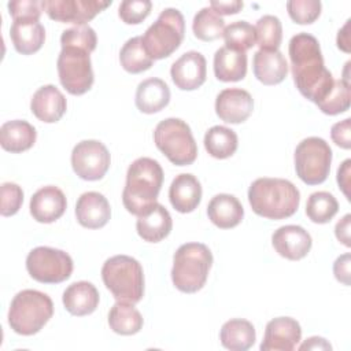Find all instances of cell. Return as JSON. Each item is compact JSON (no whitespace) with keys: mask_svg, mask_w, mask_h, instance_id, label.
I'll return each instance as SVG.
<instances>
[{"mask_svg":"<svg viewBox=\"0 0 351 351\" xmlns=\"http://www.w3.org/2000/svg\"><path fill=\"white\" fill-rule=\"evenodd\" d=\"M185 34V21L177 8H165L158 19L145 30L143 45L145 52L154 59L170 56L182 43Z\"/></svg>","mask_w":351,"mask_h":351,"instance_id":"obj_8","label":"cell"},{"mask_svg":"<svg viewBox=\"0 0 351 351\" xmlns=\"http://www.w3.org/2000/svg\"><path fill=\"white\" fill-rule=\"evenodd\" d=\"M26 269L30 277L43 284H59L73 273L71 256L58 248L36 247L26 258Z\"/></svg>","mask_w":351,"mask_h":351,"instance_id":"obj_11","label":"cell"},{"mask_svg":"<svg viewBox=\"0 0 351 351\" xmlns=\"http://www.w3.org/2000/svg\"><path fill=\"white\" fill-rule=\"evenodd\" d=\"M173 228L170 213L160 203H155L137 217L136 229L138 236L148 243H159L169 236Z\"/></svg>","mask_w":351,"mask_h":351,"instance_id":"obj_21","label":"cell"},{"mask_svg":"<svg viewBox=\"0 0 351 351\" xmlns=\"http://www.w3.org/2000/svg\"><path fill=\"white\" fill-rule=\"evenodd\" d=\"M111 156L107 147L97 140H82L71 152L74 173L85 181H97L110 169Z\"/></svg>","mask_w":351,"mask_h":351,"instance_id":"obj_12","label":"cell"},{"mask_svg":"<svg viewBox=\"0 0 351 351\" xmlns=\"http://www.w3.org/2000/svg\"><path fill=\"white\" fill-rule=\"evenodd\" d=\"M350 165L351 160L346 159L341 166L337 170V182L339 186L341 188L343 193L347 196V199H350V193H348V186H350Z\"/></svg>","mask_w":351,"mask_h":351,"instance_id":"obj_48","label":"cell"},{"mask_svg":"<svg viewBox=\"0 0 351 351\" xmlns=\"http://www.w3.org/2000/svg\"><path fill=\"white\" fill-rule=\"evenodd\" d=\"M41 5L53 21L86 25V22L111 5V0H43Z\"/></svg>","mask_w":351,"mask_h":351,"instance_id":"obj_13","label":"cell"},{"mask_svg":"<svg viewBox=\"0 0 351 351\" xmlns=\"http://www.w3.org/2000/svg\"><path fill=\"white\" fill-rule=\"evenodd\" d=\"M119 62L123 70L132 74L143 73L154 64V59L144 49L141 36L132 37L123 44L119 52Z\"/></svg>","mask_w":351,"mask_h":351,"instance_id":"obj_33","label":"cell"},{"mask_svg":"<svg viewBox=\"0 0 351 351\" xmlns=\"http://www.w3.org/2000/svg\"><path fill=\"white\" fill-rule=\"evenodd\" d=\"M248 202L255 214L269 219H284L298 211L300 193L288 180L262 177L250 185Z\"/></svg>","mask_w":351,"mask_h":351,"instance_id":"obj_2","label":"cell"},{"mask_svg":"<svg viewBox=\"0 0 351 351\" xmlns=\"http://www.w3.org/2000/svg\"><path fill=\"white\" fill-rule=\"evenodd\" d=\"M225 47L245 52L256 44L255 27L247 21H236L228 25L223 30Z\"/></svg>","mask_w":351,"mask_h":351,"instance_id":"obj_37","label":"cell"},{"mask_svg":"<svg viewBox=\"0 0 351 351\" xmlns=\"http://www.w3.org/2000/svg\"><path fill=\"white\" fill-rule=\"evenodd\" d=\"M58 74L62 86L71 95L86 93L95 81L90 52L78 47H62L58 56Z\"/></svg>","mask_w":351,"mask_h":351,"instance_id":"obj_10","label":"cell"},{"mask_svg":"<svg viewBox=\"0 0 351 351\" xmlns=\"http://www.w3.org/2000/svg\"><path fill=\"white\" fill-rule=\"evenodd\" d=\"M23 203V191L15 182H4L1 185V206L0 213L3 217L16 214Z\"/></svg>","mask_w":351,"mask_h":351,"instance_id":"obj_42","label":"cell"},{"mask_svg":"<svg viewBox=\"0 0 351 351\" xmlns=\"http://www.w3.org/2000/svg\"><path fill=\"white\" fill-rule=\"evenodd\" d=\"M152 3L149 0H125L119 4L118 15L128 25L143 22L151 12Z\"/></svg>","mask_w":351,"mask_h":351,"instance_id":"obj_41","label":"cell"},{"mask_svg":"<svg viewBox=\"0 0 351 351\" xmlns=\"http://www.w3.org/2000/svg\"><path fill=\"white\" fill-rule=\"evenodd\" d=\"M170 75L174 85L181 90L197 89L207 77L206 58L197 51H188L171 64Z\"/></svg>","mask_w":351,"mask_h":351,"instance_id":"obj_14","label":"cell"},{"mask_svg":"<svg viewBox=\"0 0 351 351\" xmlns=\"http://www.w3.org/2000/svg\"><path fill=\"white\" fill-rule=\"evenodd\" d=\"M67 207L66 196L58 186L47 185L33 193L30 199V214L41 223H51L59 219Z\"/></svg>","mask_w":351,"mask_h":351,"instance_id":"obj_18","label":"cell"},{"mask_svg":"<svg viewBox=\"0 0 351 351\" xmlns=\"http://www.w3.org/2000/svg\"><path fill=\"white\" fill-rule=\"evenodd\" d=\"M60 44L62 47H78L88 52H93L97 44V37L89 25H75L62 33Z\"/></svg>","mask_w":351,"mask_h":351,"instance_id":"obj_39","label":"cell"},{"mask_svg":"<svg viewBox=\"0 0 351 351\" xmlns=\"http://www.w3.org/2000/svg\"><path fill=\"white\" fill-rule=\"evenodd\" d=\"M255 339L254 325L241 318L226 321L219 332L221 344L230 351H245L254 346Z\"/></svg>","mask_w":351,"mask_h":351,"instance_id":"obj_30","label":"cell"},{"mask_svg":"<svg viewBox=\"0 0 351 351\" xmlns=\"http://www.w3.org/2000/svg\"><path fill=\"white\" fill-rule=\"evenodd\" d=\"M337 211H339V203L336 197L326 191L314 192L307 199L306 215L314 223L329 222L336 215Z\"/></svg>","mask_w":351,"mask_h":351,"instance_id":"obj_35","label":"cell"},{"mask_svg":"<svg viewBox=\"0 0 351 351\" xmlns=\"http://www.w3.org/2000/svg\"><path fill=\"white\" fill-rule=\"evenodd\" d=\"M299 350H332V346L324 337L313 336L299 346Z\"/></svg>","mask_w":351,"mask_h":351,"instance_id":"obj_49","label":"cell"},{"mask_svg":"<svg viewBox=\"0 0 351 351\" xmlns=\"http://www.w3.org/2000/svg\"><path fill=\"white\" fill-rule=\"evenodd\" d=\"M302 337L299 322L291 317H278L267 322L262 351H292L296 348Z\"/></svg>","mask_w":351,"mask_h":351,"instance_id":"obj_15","label":"cell"},{"mask_svg":"<svg viewBox=\"0 0 351 351\" xmlns=\"http://www.w3.org/2000/svg\"><path fill=\"white\" fill-rule=\"evenodd\" d=\"M169 199L178 213H192L202 200V185L199 180L189 173L176 176L169 188Z\"/></svg>","mask_w":351,"mask_h":351,"instance_id":"obj_22","label":"cell"},{"mask_svg":"<svg viewBox=\"0 0 351 351\" xmlns=\"http://www.w3.org/2000/svg\"><path fill=\"white\" fill-rule=\"evenodd\" d=\"M37 132L33 125L23 119L8 121L0 128V144L3 149L19 154L32 148L36 143Z\"/></svg>","mask_w":351,"mask_h":351,"instance_id":"obj_28","label":"cell"},{"mask_svg":"<svg viewBox=\"0 0 351 351\" xmlns=\"http://www.w3.org/2000/svg\"><path fill=\"white\" fill-rule=\"evenodd\" d=\"M213 265V254L206 244L185 243L173 256L171 281L184 293L200 291L208 277Z\"/></svg>","mask_w":351,"mask_h":351,"instance_id":"obj_4","label":"cell"},{"mask_svg":"<svg viewBox=\"0 0 351 351\" xmlns=\"http://www.w3.org/2000/svg\"><path fill=\"white\" fill-rule=\"evenodd\" d=\"M254 75L265 85H277L287 77L288 63L284 55L277 51L259 49L252 59Z\"/></svg>","mask_w":351,"mask_h":351,"instance_id":"obj_24","label":"cell"},{"mask_svg":"<svg viewBox=\"0 0 351 351\" xmlns=\"http://www.w3.org/2000/svg\"><path fill=\"white\" fill-rule=\"evenodd\" d=\"M155 145L177 166H188L196 160L197 145L189 125L180 118L160 121L154 132Z\"/></svg>","mask_w":351,"mask_h":351,"instance_id":"obj_7","label":"cell"},{"mask_svg":"<svg viewBox=\"0 0 351 351\" xmlns=\"http://www.w3.org/2000/svg\"><path fill=\"white\" fill-rule=\"evenodd\" d=\"M14 48L22 55H32L37 52L45 40L44 26L34 19L14 21L10 29Z\"/></svg>","mask_w":351,"mask_h":351,"instance_id":"obj_26","label":"cell"},{"mask_svg":"<svg viewBox=\"0 0 351 351\" xmlns=\"http://www.w3.org/2000/svg\"><path fill=\"white\" fill-rule=\"evenodd\" d=\"M288 53L298 90L307 100L318 104L335 84L332 73L324 64L318 40L308 33H298L289 40Z\"/></svg>","mask_w":351,"mask_h":351,"instance_id":"obj_1","label":"cell"},{"mask_svg":"<svg viewBox=\"0 0 351 351\" xmlns=\"http://www.w3.org/2000/svg\"><path fill=\"white\" fill-rule=\"evenodd\" d=\"M207 215L215 226L221 229H230L241 222L244 208L236 196L219 193L210 200L207 206Z\"/></svg>","mask_w":351,"mask_h":351,"instance_id":"obj_25","label":"cell"},{"mask_svg":"<svg viewBox=\"0 0 351 351\" xmlns=\"http://www.w3.org/2000/svg\"><path fill=\"white\" fill-rule=\"evenodd\" d=\"M106 288L118 302L138 303L144 295V273L140 262L128 255L108 258L101 267Z\"/></svg>","mask_w":351,"mask_h":351,"instance_id":"obj_5","label":"cell"},{"mask_svg":"<svg viewBox=\"0 0 351 351\" xmlns=\"http://www.w3.org/2000/svg\"><path fill=\"white\" fill-rule=\"evenodd\" d=\"M64 308L77 317L92 314L99 306V291L89 281H77L70 284L62 296Z\"/></svg>","mask_w":351,"mask_h":351,"instance_id":"obj_23","label":"cell"},{"mask_svg":"<svg viewBox=\"0 0 351 351\" xmlns=\"http://www.w3.org/2000/svg\"><path fill=\"white\" fill-rule=\"evenodd\" d=\"M255 36L259 49L277 51L282 41V25L274 15H263L256 21Z\"/></svg>","mask_w":351,"mask_h":351,"instance_id":"obj_36","label":"cell"},{"mask_svg":"<svg viewBox=\"0 0 351 351\" xmlns=\"http://www.w3.org/2000/svg\"><path fill=\"white\" fill-rule=\"evenodd\" d=\"M67 101L63 93L55 85L38 88L30 101V110L37 119L45 123L58 122L66 112Z\"/></svg>","mask_w":351,"mask_h":351,"instance_id":"obj_20","label":"cell"},{"mask_svg":"<svg viewBox=\"0 0 351 351\" xmlns=\"http://www.w3.org/2000/svg\"><path fill=\"white\" fill-rule=\"evenodd\" d=\"M7 7L14 21H19V19L38 21L43 11L41 1H37V0H14V1H10Z\"/></svg>","mask_w":351,"mask_h":351,"instance_id":"obj_43","label":"cell"},{"mask_svg":"<svg viewBox=\"0 0 351 351\" xmlns=\"http://www.w3.org/2000/svg\"><path fill=\"white\" fill-rule=\"evenodd\" d=\"M53 315V303L51 298L36 289H23L11 300L8 310V325L22 336H32Z\"/></svg>","mask_w":351,"mask_h":351,"instance_id":"obj_6","label":"cell"},{"mask_svg":"<svg viewBox=\"0 0 351 351\" xmlns=\"http://www.w3.org/2000/svg\"><path fill=\"white\" fill-rule=\"evenodd\" d=\"M254 110V99L250 92L240 88H228L215 99V112L226 123L244 122Z\"/></svg>","mask_w":351,"mask_h":351,"instance_id":"obj_17","label":"cell"},{"mask_svg":"<svg viewBox=\"0 0 351 351\" xmlns=\"http://www.w3.org/2000/svg\"><path fill=\"white\" fill-rule=\"evenodd\" d=\"M350 221H351V215L346 214L335 226V234H336L337 240L341 241L346 247L351 245V240H350Z\"/></svg>","mask_w":351,"mask_h":351,"instance_id":"obj_47","label":"cell"},{"mask_svg":"<svg viewBox=\"0 0 351 351\" xmlns=\"http://www.w3.org/2000/svg\"><path fill=\"white\" fill-rule=\"evenodd\" d=\"M319 0H289L287 10L291 19L299 25L313 23L321 14Z\"/></svg>","mask_w":351,"mask_h":351,"instance_id":"obj_40","label":"cell"},{"mask_svg":"<svg viewBox=\"0 0 351 351\" xmlns=\"http://www.w3.org/2000/svg\"><path fill=\"white\" fill-rule=\"evenodd\" d=\"M351 130V119L346 118L337 123H335L330 129V137L333 143L344 149L351 148V138H350V132Z\"/></svg>","mask_w":351,"mask_h":351,"instance_id":"obj_44","label":"cell"},{"mask_svg":"<svg viewBox=\"0 0 351 351\" xmlns=\"http://www.w3.org/2000/svg\"><path fill=\"white\" fill-rule=\"evenodd\" d=\"M136 107L144 114H154L163 110L170 101V89L160 78L141 81L136 90Z\"/></svg>","mask_w":351,"mask_h":351,"instance_id":"obj_27","label":"cell"},{"mask_svg":"<svg viewBox=\"0 0 351 351\" xmlns=\"http://www.w3.org/2000/svg\"><path fill=\"white\" fill-rule=\"evenodd\" d=\"M271 244L282 258L299 261L310 252L313 240L304 228L299 225H285L274 230Z\"/></svg>","mask_w":351,"mask_h":351,"instance_id":"obj_16","label":"cell"},{"mask_svg":"<svg viewBox=\"0 0 351 351\" xmlns=\"http://www.w3.org/2000/svg\"><path fill=\"white\" fill-rule=\"evenodd\" d=\"M350 84L343 80H335L332 90L317 106L324 114L337 115L347 111L350 108Z\"/></svg>","mask_w":351,"mask_h":351,"instance_id":"obj_38","label":"cell"},{"mask_svg":"<svg viewBox=\"0 0 351 351\" xmlns=\"http://www.w3.org/2000/svg\"><path fill=\"white\" fill-rule=\"evenodd\" d=\"M244 3L240 0H230V1H210V8H213L218 15H232L237 14L243 8Z\"/></svg>","mask_w":351,"mask_h":351,"instance_id":"obj_46","label":"cell"},{"mask_svg":"<svg viewBox=\"0 0 351 351\" xmlns=\"http://www.w3.org/2000/svg\"><path fill=\"white\" fill-rule=\"evenodd\" d=\"M237 145L236 132L226 126H213L204 134V148L213 158L226 159L236 152Z\"/></svg>","mask_w":351,"mask_h":351,"instance_id":"obj_32","label":"cell"},{"mask_svg":"<svg viewBox=\"0 0 351 351\" xmlns=\"http://www.w3.org/2000/svg\"><path fill=\"white\" fill-rule=\"evenodd\" d=\"M163 184V169L152 158H138L128 169L126 184L122 192L125 208L134 215H141L156 203Z\"/></svg>","mask_w":351,"mask_h":351,"instance_id":"obj_3","label":"cell"},{"mask_svg":"<svg viewBox=\"0 0 351 351\" xmlns=\"http://www.w3.org/2000/svg\"><path fill=\"white\" fill-rule=\"evenodd\" d=\"M350 19L344 23V26L339 30V33H337V40H336V43H337V47L341 49V51H344V52H350L351 49H350V33H348V30H350Z\"/></svg>","mask_w":351,"mask_h":351,"instance_id":"obj_50","label":"cell"},{"mask_svg":"<svg viewBox=\"0 0 351 351\" xmlns=\"http://www.w3.org/2000/svg\"><path fill=\"white\" fill-rule=\"evenodd\" d=\"M332 149L321 137H307L295 149V170L307 185L322 184L330 170Z\"/></svg>","mask_w":351,"mask_h":351,"instance_id":"obj_9","label":"cell"},{"mask_svg":"<svg viewBox=\"0 0 351 351\" xmlns=\"http://www.w3.org/2000/svg\"><path fill=\"white\" fill-rule=\"evenodd\" d=\"M350 254H343L340 255L335 263H333V273L337 281L343 282L344 285H350Z\"/></svg>","mask_w":351,"mask_h":351,"instance_id":"obj_45","label":"cell"},{"mask_svg":"<svg viewBox=\"0 0 351 351\" xmlns=\"http://www.w3.org/2000/svg\"><path fill=\"white\" fill-rule=\"evenodd\" d=\"M75 217L81 226L99 229L110 221L111 207L104 195L89 191L78 197L75 204Z\"/></svg>","mask_w":351,"mask_h":351,"instance_id":"obj_19","label":"cell"},{"mask_svg":"<svg viewBox=\"0 0 351 351\" xmlns=\"http://www.w3.org/2000/svg\"><path fill=\"white\" fill-rule=\"evenodd\" d=\"M144 319L140 311L133 306V303L118 302L111 307L108 313V325L110 328L123 336H130L143 328Z\"/></svg>","mask_w":351,"mask_h":351,"instance_id":"obj_31","label":"cell"},{"mask_svg":"<svg viewBox=\"0 0 351 351\" xmlns=\"http://www.w3.org/2000/svg\"><path fill=\"white\" fill-rule=\"evenodd\" d=\"M214 74L223 82L243 80L247 74V53L221 47L214 55Z\"/></svg>","mask_w":351,"mask_h":351,"instance_id":"obj_29","label":"cell"},{"mask_svg":"<svg viewBox=\"0 0 351 351\" xmlns=\"http://www.w3.org/2000/svg\"><path fill=\"white\" fill-rule=\"evenodd\" d=\"M193 34L202 41H214L222 37L225 30V21L213 8L204 7L193 18Z\"/></svg>","mask_w":351,"mask_h":351,"instance_id":"obj_34","label":"cell"}]
</instances>
